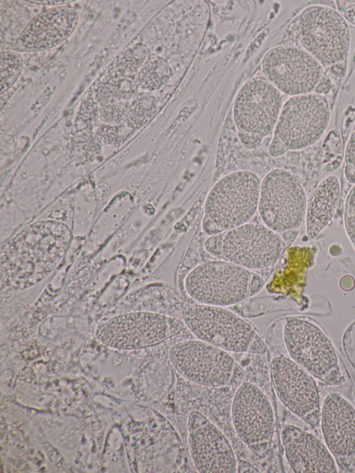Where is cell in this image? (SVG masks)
Segmentation results:
<instances>
[{"label":"cell","mask_w":355,"mask_h":473,"mask_svg":"<svg viewBox=\"0 0 355 473\" xmlns=\"http://www.w3.org/2000/svg\"><path fill=\"white\" fill-rule=\"evenodd\" d=\"M69 239L67 227L55 222L37 223L22 231L2 251V291H21L42 281L64 256Z\"/></svg>","instance_id":"6da1fadb"},{"label":"cell","mask_w":355,"mask_h":473,"mask_svg":"<svg viewBox=\"0 0 355 473\" xmlns=\"http://www.w3.org/2000/svg\"><path fill=\"white\" fill-rule=\"evenodd\" d=\"M182 318L198 339L228 352H266V345L252 326L225 307L197 303L184 308Z\"/></svg>","instance_id":"7a4b0ae2"},{"label":"cell","mask_w":355,"mask_h":473,"mask_svg":"<svg viewBox=\"0 0 355 473\" xmlns=\"http://www.w3.org/2000/svg\"><path fill=\"white\" fill-rule=\"evenodd\" d=\"M283 339L288 356L315 379L331 386L343 382L333 345L315 322L302 318L287 319Z\"/></svg>","instance_id":"3957f363"},{"label":"cell","mask_w":355,"mask_h":473,"mask_svg":"<svg viewBox=\"0 0 355 473\" xmlns=\"http://www.w3.org/2000/svg\"><path fill=\"white\" fill-rule=\"evenodd\" d=\"M254 273L223 259L193 268L184 280L188 295L198 304L225 307L240 303L251 294Z\"/></svg>","instance_id":"277c9868"},{"label":"cell","mask_w":355,"mask_h":473,"mask_svg":"<svg viewBox=\"0 0 355 473\" xmlns=\"http://www.w3.org/2000/svg\"><path fill=\"white\" fill-rule=\"evenodd\" d=\"M260 181L248 171H238L220 178L209 191L204 216L221 232L248 223L258 208Z\"/></svg>","instance_id":"5b68a950"},{"label":"cell","mask_w":355,"mask_h":473,"mask_svg":"<svg viewBox=\"0 0 355 473\" xmlns=\"http://www.w3.org/2000/svg\"><path fill=\"white\" fill-rule=\"evenodd\" d=\"M298 26L303 49L322 67H329L346 60L350 33L339 11L321 5L309 6L300 14Z\"/></svg>","instance_id":"8992f818"},{"label":"cell","mask_w":355,"mask_h":473,"mask_svg":"<svg viewBox=\"0 0 355 473\" xmlns=\"http://www.w3.org/2000/svg\"><path fill=\"white\" fill-rule=\"evenodd\" d=\"M186 327L184 321L151 311H134L116 316L101 325L96 338L105 345L122 350L158 345Z\"/></svg>","instance_id":"52a82bcc"},{"label":"cell","mask_w":355,"mask_h":473,"mask_svg":"<svg viewBox=\"0 0 355 473\" xmlns=\"http://www.w3.org/2000/svg\"><path fill=\"white\" fill-rule=\"evenodd\" d=\"M306 209L304 189L291 173L276 169L264 177L257 209L265 225L279 234L298 230Z\"/></svg>","instance_id":"ba28073f"},{"label":"cell","mask_w":355,"mask_h":473,"mask_svg":"<svg viewBox=\"0 0 355 473\" xmlns=\"http://www.w3.org/2000/svg\"><path fill=\"white\" fill-rule=\"evenodd\" d=\"M168 357L183 377L208 388L229 385L238 368L228 352L198 338L174 344L169 350Z\"/></svg>","instance_id":"9c48e42d"},{"label":"cell","mask_w":355,"mask_h":473,"mask_svg":"<svg viewBox=\"0 0 355 473\" xmlns=\"http://www.w3.org/2000/svg\"><path fill=\"white\" fill-rule=\"evenodd\" d=\"M231 416L241 441L254 455L264 457L275 431L274 411L265 393L251 382L241 384L233 397Z\"/></svg>","instance_id":"30bf717a"},{"label":"cell","mask_w":355,"mask_h":473,"mask_svg":"<svg viewBox=\"0 0 355 473\" xmlns=\"http://www.w3.org/2000/svg\"><path fill=\"white\" fill-rule=\"evenodd\" d=\"M329 118V108L322 95L313 92L292 96L282 108L275 137L288 150L308 148L325 132Z\"/></svg>","instance_id":"8fae6325"},{"label":"cell","mask_w":355,"mask_h":473,"mask_svg":"<svg viewBox=\"0 0 355 473\" xmlns=\"http://www.w3.org/2000/svg\"><path fill=\"white\" fill-rule=\"evenodd\" d=\"M270 375L280 402L304 422L317 427L320 424L321 403L315 378L283 354L272 359Z\"/></svg>","instance_id":"7c38bea8"},{"label":"cell","mask_w":355,"mask_h":473,"mask_svg":"<svg viewBox=\"0 0 355 473\" xmlns=\"http://www.w3.org/2000/svg\"><path fill=\"white\" fill-rule=\"evenodd\" d=\"M284 248L279 234L264 224L246 223L223 232L220 259L252 271L272 266Z\"/></svg>","instance_id":"4fadbf2b"},{"label":"cell","mask_w":355,"mask_h":473,"mask_svg":"<svg viewBox=\"0 0 355 473\" xmlns=\"http://www.w3.org/2000/svg\"><path fill=\"white\" fill-rule=\"evenodd\" d=\"M265 77L280 92L295 96L313 93L324 74L323 67L304 49L277 46L262 60Z\"/></svg>","instance_id":"5bb4252c"},{"label":"cell","mask_w":355,"mask_h":473,"mask_svg":"<svg viewBox=\"0 0 355 473\" xmlns=\"http://www.w3.org/2000/svg\"><path fill=\"white\" fill-rule=\"evenodd\" d=\"M282 108L280 92L265 76L254 77L236 94L234 121L239 131L263 138L275 128Z\"/></svg>","instance_id":"9a60e30c"},{"label":"cell","mask_w":355,"mask_h":473,"mask_svg":"<svg viewBox=\"0 0 355 473\" xmlns=\"http://www.w3.org/2000/svg\"><path fill=\"white\" fill-rule=\"evenodd\" d=\"M187 435L190 454L198 472H237L238 462L229 440L206 416L191 411L187 420Z\"/></svg>","instance_id":"2e32d148"},{"label":"cell","mask_w":355,"mask_h":473,"mask_svg":"<svg viewBox=\"0 0 355 473\" xmlns=\"http://www.w3.org/2000/svg\"><path fill=\"white\" fill-rule=\"evenodd\" d=\"M320 424L325 444L340 470L355 469V409L337 393H330L321 406Z\"/></svg>","instance_id":"e0dca14e"},{"label":"cell","mask_w":355,"mask_h":473,"mask_svg":"<svg viewBox=\"0 0 355 473\" xmlns=\"http://www.w3.org/2000/svg\"><path fill=\"white\" fill-rule=\"evenodd\" d=\"M281 438L286 458L295 472H338L336 461L327 446L311 433L285 424Z\"/></svg>","instance_id":"ac0fdd59"},{"label":"cell","mask_w":355,"mask_h":473,"mask_svg":"<svg viewBox=\"0 0 355 473\" xmlns=\"http://www.w3.org/2000/svg\"><path fill=\"white\" fill-rule=\"evenodd\" d=\"M78 13L71 6L55 7L36 16L19 37L27 50L39 51L54 47L73 33Z\"/></svg>","instance_id":"d6986e66"},{"label":"cell","mask_w":355,"mask_h":473,"mask_svg":"<svg viewBox=\"0 0 355 473\" xmlns=\"http://www.w3.org/2000/svg\"><path fill=\"white\" fill-rule=\"evenodd\" d=\"M340 196L338 178L329 175L313 191L306 209V233L315 239L331 221Z\"/></svg>","instance_id":"ffe728a7"},{"label":"cell","mask_w":355,"mask_h":473,"mask_svg":"<svg viewBox=\"0 0 355 473\" xmlns=\"http://www.w3.org/2000/svg\"><path fill=\"white\" fill-rule=\"evenodd\" d=\"M137 77L107 74L96 90V98L101 106L110 104L129 105L137 93Z\"/></svg>","instance_id":"44dd1931"},{"label":"cell","mask_w":355,"mask_h":473,"mask_svg":"<svg viewBox=\"0 0 355 473\" xmlns=\"http://www.w3.org/2000/svg\"><path fill=\"white\" fill-rule=\"evenodd\" d=\"M172 76V69L162 57L155 56L144 64L139 70L137 82L141 89L152 92L165 86Z\"/></svg>","instance_id":"7402d4cb"},{"label":"cell","mask_w":355,"mask_h":473,"mask_svg":"<svg viewBox=\"0 0 355 473\" xmlns=\"http://www.w3.org/2000/svg\"><path fill=\"white\" fill-rule=\"evenodd\" d=\"M150 51L139 43L121 52L111 64L108 74L137 77L144 64L150 59Z\"/></svg>","instance_id":"603a6c76"},{"label":"cell","mask_w":355,"mask_h":473,"mask_svg":"<svg viewBox=\"0 0 355 473\" xmlns=\"http://www.w3.org/2000/svg\"><path fill=\"white\" fill-rule=\"evenodd\" d=\"M157 108V101L154 95L149 92L137 93L128 106V120L132 126H140L151 118Z\"/></svg>","instance_id":"cb8c5ba5"},{"label":"cell","mask_w":355,"mask_h":473,"mask_svg":"<svg viewBox=\"0 0 355 473\" xmlns=\"http://www.w3.org/2000/svg\"><path fill=\"white\" fill-rule=\"evenodd\" d=\"M22 68V58L14 52L1 54V94L6 92L18 78Z\"/></svg>","instance_id":"d4e9b609"},{"label":"cell","mask_w":355,"mask_h":473,"mask_svg":"<svg viewBox=\"0 0 355 473\" xmlns=\"http://www.w3.org/2000/svg\"><path fill=\"white\" fill-rule=\"evenodd\" d=\"M344 221L348 237L355 243V185L346 199Z\"/></svg>","instance_id":"484cf974"},{"label":"cell","mask_w":355,"mask_h":473,"mask_svg":"<svg viewBox=\"0 0 355 473\" xmlns=\"http://www.w3.org/2000/svg\"><path fill=\"white\" fill-rule=\"evenodd\" d=\"M223 232L210 236L205 242L206 250L218 259L221 257Z\"/></svg>","instance_id":"4316f807"},{"label":"cell","mask_w":355,"mask_h":473,"mask_svg":"<svg viewBox=\"0 0 355 473\" xmlns=\"http://www.w3.org/2000/svg\"><path fill=\"white\" fill-rule=\"evenodd\" d=\"M338 11L343 17L355 24V1H338Z\"/></svg>","instance_id":"83f0119b"},{"label":"cell","mask_w":355,"mask_h":473,"mask_svg":"<svg viewBox=\"0 0 355 473\" xmlns=\"http://www.w3.org/2000/svg\"><path fill=\"white\" fill-rule=\"evenodd\" d=\"M238 136L242 145L248 149L255 148L263 139V137L258 135L242 131L238 132Z\"/></svg>","instance_id":"f1b7e54d"},{"label":"cell","mask_w":355,"mask_h":473,"mask_svg":"<svg viewBox=\"0 0 355 473\" xmlns=\"http://www.w3.org/2000/svg\"><path fill=\"white\" fill-rule=\"evenodd\" d=\"M345 160L346 164L355 169V131L352 134L347 142Z\"/></svg>","instance_id":"f546056e"},{"label":"cell","mask_w":355,"mask_h":473,"mask_svg":"<svg viewBox=\"0 0 355 473\" xmlns=\"http://www.w3.org/2000/svg\"><path fill=\"white\" fill-rule=\"evenodd\" d=\"M288 149L283 143L274 136L269 148V153L272 157H277L285 153Z\"/></svg>","instance_id":"4dcf8cb0"},{"label":"cell","mask_w":355,"mask_h":473,"mask_svg":"<svg viewBox=\"0 0 355 473\" xmlns=\"http://www.w3.org/2000/svg\"><path fill=\"white\" fill-rule=\"evenodd\" d=\"M331 88V81L329 76L324 72L320 81L318 82L314 93L322 95L327 94Z\"/></svg>","instance_id":"1f68e13d"},{"label":"cell","mask_w":355,"mask_h":473,"mask_svg":"<svg viewBox=\"0 0 355 473\" xmlns=\"http://www.w3.org/2000/svg\"><path fill=\"white\" fill-rule=\"evenodd\" d=\"M202 229L204 232L209 236L221 233L220 230L217 227V226L212 221L205 216L202 221Z\"/></svg>","instance_id":"d6a6232c"},{"label":"cell","mask_w":355,"mask_h":473,"mask_svg":"<svg viewBox=\"0 0 355 473\" xmlns=\"http://www.w3.org/2000/svg\"><path fill=\"white\" fill-rule=\"evenodd\" d=\"M331 74L336 77L342 78L344 76L346 71V64L344 62L335 64L328 67Z\"/></svg>","instance_id":"836d02e7"},{"label":"cell","mask_w":355,"mask_h":473,"mask_svg":"<svg viewBox=\"0 0 355 473\" xmlns=\"http://www.w3.org/2000/svg\"><path fill=\"white\" fill-rule=\"evenodd\" d=\"M260 471L252 464L244 461H239L237 463V472H259Z\"/></svg>","instance_id":"e575fe53"},{"label":"cell","mask_w":355,"mask_h":473,"mask_svg":"<svg viewBox=\"0 0 355 473\" xmlns=\"http://www.w3.org/2000/svg\"><path fill=\"white\" fill-rule=\"evenodd\" d=\"M345 175L347 180L352 183L355 184V169L352 166L346 164L345 168Z\"/></svg>","instance_id":"d590c367"},{"label":"cell","mask_w":355,"mask_h":473,"mask_svg":"<svg viewBox=\"0 0 355 473\" xmlns=\"http://www.w3.org/2000/svg\"><path fill=\"white\" fill-rule=\"evenodd\" d=\"M298 230H289L281 234V237L284 242H291L295 239Z\"/></svg>","instance_id":"8d00e7d4"},{"label":"cell","mask_w":355,"mask_h":473,"mask_svg":"<svg viewBox=\"0 0 355 473\" xmlns=\"http://www.w3.org/2000/svg\"><path fill=\"white\" fill-rule=\"evenodd\" d=\"M28 2L31 3H37L40 4H45V5H52V4H58L59 3H67L69 2L68 1H28Z\"/></svg>","instance_id":"74e56055"},{"label":"cell","mask_w":355,"mask_h":473,"mask_svg":"<svg viewBox=\"0 0 355 473\" xmlns=\"http://www.w3.org/2000/svg\"><path fill=\"white\" fill-rule=\"evenodd\" d=\"M354 243V247H355V243Z\"/></svg>","instance_id":"f35d334b"}]
</instances>
